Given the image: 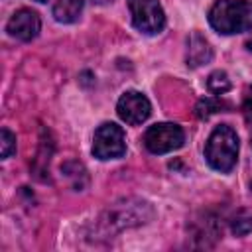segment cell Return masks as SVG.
Returning a JSON list of instances; mask_svg holds the SVG:
<instances>
[{
	"mask_svg": "<svg viewBox=\"0 0 252 252\" xmlns=\"http://www.w3.org/2000/svg\"><path fill=\"white\" fill-rule=\"evenodd\" d=\"M222 108H228V104L224 100H220L219 96H205V98H201L197 102L195 114H197V118L207 120L209 116H213L217 112H222Z\"/></svg>",
	"mask_w": 252,
	"mask_h": 252,
	"instance_id": "obj_12",
	"label": "cell"
},
{
	"mask_svg": "<svg viewBox=\"0 0 252 252\" xmlns=\"http://www.w3.org/2000/svg\"><path fill=\"white\" fill-rule=\"evenodd\" d=\"M14 152H16V136L8 128H2V134H0V156H2V159L10 158Z\"/></svg>",
	"mask_w": 252,
	"mask_h": 252,
	"instance_id": "obj_15",
	"label": "cell"
},
{
	"mask_svg": "<svg viewBox=\"0 0 252 252\" xmlns=\"http://www.w3.org/2000/svg\"><path fill=\"white\" fill-rule=\"evenodd\" d=\"M61 171H63V177L69 181V185L75 189V191H83L87 185H89V175H87V169L75 161V159H69L61 165Z\"/></svg>",
	"mask_w": 252,
	"mask_h": 252,
	"instance_id": "obj_11",
	"label": "cell"
},
{
	"mask_svg": "<svg viewBox=\"0 0 252 252\" xmlns=\"http://www.w3.org/2000/svg\"><path fill=\"white\" fill-rule=\"evenodd\" d=\"M205 158L209 165L220 173H228L238 159V136L228 124L217 126L205 146Z\"/></svg>",
	"mask_w": 252,
	"mask_h": 252,
	"instance_id": "obj_2",
	"label": "cell"
},
{
	"mask_svg": "<svg viewBox=\"0 0 252 252\" xmlns=\"http://www.w3.org/2000/svg\"><path fill=\"white\" fill-rule=\"evenodd\" d=\"M39 28H41L39 16L33 10H28V8H22V10L14 12L12 18L6 24V32L12 37L20 39V41H32L39 33Z\"/></svg>",
	"mask_w": 252,
	"mask_h": 252,
	"instance_id": "obj_8",
	"label": "cell"
},
{
	"mask_svg": "<svg viewBox=\"0 0 252 252\" xmlns=\"http://www.w3.org/2000/svg\"><path fill=\"white\" fill-rule=\"evenodd\" d=\"M116 112L126 124L136 126V124H142L144 120H148V116L152 112V104L146 94H142L138 91H126L118 98Z\"/></svg>",
	"mask_w": 252,
	"mask_h": 252,
	"instance_id": "obj_7",
	"label": "cell"
},
{
	"mask_svg": "<svg viewBox=\"0 0 252 252\" xmlns=\"http://www.w3.org/2000/svg\"><path fill=\"white\" fill-rule=\"evenodd\" d=\"M246 47H248V51H250V53H252V35H250V37H248V41H246Z\"/></svg>",
	"mask_w": 252,
	"mask_h": 252,
	"instance_id": "obj_17",
	"label": "cell"
},
{
	"mask_svg": "<svg viewBox=\"0 0 252 252\" xmlns=\"http://www.w3.org/2000/svg\"><path fill=\"white\" fill-rule=\"evenodd\" d=\"M85 0H55L53 4V18L59 24H73L79 20Z\"/></svg>",
	"mask_w": 252,
	"mask_h": 252,
	"instance_id": "obj_10",
	"label": "cell"
},
{
	"mask_svg": "<svg viewBox=\"0 0 252 252\" xmlns=\"http://www.w3.org/2000/svg\"><path fill=\"white\" fill-rule=\"evenodd\" d=\"M154 217V209L142 199H122L108 207L102 215V226L106 230H124L146 224Z\"/></svg>",
	"mask_w": 252,
	"mask_h": 252,
	"instance_id": "obj_3",
	"label": "cell"
},
{
	"mask_svg": "<svg viewBox=\"0 0 252 252\" xmlns=\"http://www.w3.org/2000/svg\"><path fill=\"white\" fill-rule=\"evenodd\" d=\"M230 228L236 236H244L248 232H252V215L246 213V211H240L232 217L230 220Z\"/></svg>",
	"mask_w": 252,
	"mask_h": 252,
	"instance_id": "obj_14",
	"label": "cell"
},
{
	"mask_svg": "<svg viewBox=\"0 0 252 252\" xmlns=\"http://www.w3.org/2000/svg\"><path fill=\"white\" fill-rule=\"evenodd\" d=\"M242 112H244V118L246 122L252 124V87H248L244 91V98H242Z\"/></svg>",
	"mask_w": 252,
	"mask_h": 252,
	"instance_id": "obj_16",
	"label": "cell"
},
{
	"mask_svg": "<svg viewBox=\"0 0 252 252\" xmlns=\"http://www.w3.org/2000/svg\"><path fill=\"white\" fill-rule=\"evenodd\" d=\"M187 65L189 67H201L205 63H209L213 59V47L211 43L199 33V32H193L187 39Z\"/></svg>",
	"mask_w": 252,
	"mask_h": 252,
	"instance_id": "obj_9",
	"label": "cell"
},
{
	"mask_svg": "<svg viewBox=\"0 0 252 252\" xmlns=\"http://www.w3.org/2000/svg\"><path fill=\"white\" fill-rule=\"evenodd\" d=\"M207 87L213 94H224V93L230 91L232 85H230V79L224 71H213L207 79Z\"/></svg>",
	"mask_w": 252,
	"mask_h": 252,
	"instance_id": "obj_13",
	"label": "cell"
},
{
	"mask_svg": "<svg viewBox=\"0 0 252 252\" xmlns=\"http://www.w3.org/2000/svg\"><path fill=\"white\" fill-rule=\"evenodd\" d=\"M250 144H252V138H250Z\"/></svg>",
	"mask_w": 252,
	"mask_h": 252,
	"instance_id": "obj_20",
	"label": "cell"
},
{
	"mask_svg": "<svg viewBox=\"0 0 252 252\" xmlns=\"http://www.w3.org/2000/svg\"><path fill=\"white\" fill-rule=\"evenodd\" d=\"M93 154L98 159H116L126 154L124 130L114 122H104L96 128L93 140Z\"/></svg>",
	"mask_w": 252,
	"mask_h": 252,
	"instance_id": "obj_5",
	"label": "cell"
},
{
	"mask_svg": "<svg viewBox=\"0 0 252 252\" xmlns=\"http://www.w3.org/2000/svg\"><path fill=\"white\" fill-rule=\"evenodd\" d=\"M209 24L224 35L252 30V0H217L209 10Z\"/></svg>",
	"mask_w": 252,
	"mask_h": 252,
	"instance_id": "obj_1",
	"label": "cell"
},
{
	"mask_svg": "<svg viewBox=\"0 0 252 252\" xmlns=\"http://www.w3.org/2000/svg\"><path fill=\"white\" fill-rule=\"evenodd\" d=\"M183 140H185V134H183L181 126L173 124V122L154 124L146 130V136H144V144H146L148 152H152V154L173 152L183 146Z\"/></svg>",
	"mask_w": 252,
	"mask_h": 252,
	"instance_id": "obj_6",
	"label": "cell"
},
{
	"mask_svg": "<svg viewBox=\"0 0 252 252\" xmlns=\"http://www.w3.org/2000/svg\"><path fill=\"white\" fill-rule=\"evenodd\" d=\"M93 2H96V4H108V2H112V0H93Z\"/></svg>",
	"mask_w": 252,
	"mask_h": 252,
	"instance_id": "obj_18",
	"label": "cell"
},
{
	"mask_svg": "<svg viewBox=\"0 0 252 252\" xmlns=\"http://www.w3.org/2000/svg\"><path fill=\"white\" fill-rule=\"evenodd\" d=\"M132 16V24L138 32L154 35L165 26V14L158 0H126Z\"/></svg>",
	"mask_w": 252,
	"mask_h": 252,
	"instance_id": "obj_4",
	"label": "cell"
},
{
	"mask_svg": "<svg viewBox=\"0 0 252 252\" xmlns=\"http://www.w3.org/2000/svg\"><path fill=\"white\" fill-rule=\"evenodd\" d=\"M35 2H47V0H35Z\"/></svg>",
	"mask_w": 252,
	"mask_h": 252,
	"instance_id": "obj_19",
	"label": "cell"
}]
</instances>
